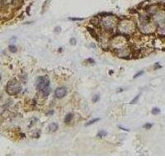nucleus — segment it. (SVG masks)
Here are the masks:
<instances>
[{
  "instance_id": "obj_1",
  "label": "nucleus",
  "mask_w": 165,
  "mask_h": 165,
  "mask_svg": "<svg viewBox=\"0 0 165 165\" xmlns=\"http://www.w3.org/2000/svg\"><path fill=\"white\" fill-rule=\"evenodd\" d=\"M22 87H21L20 82L18 80L12 79L10 80L8 84H7V93L9 95H17L20 93Z\"/></svg>"
},
{
  "instance_id": "obj_2",
  "label": "nucleus",
  "mask_w": 165,
  "mask_h": 165,
  "mask_svg": "<svg viewBox=\"0 0 165 165\" xmlns=\"http://www.w3.org/2000/svg\"><path fill=\"white\" fill-rule=\"evenodd\" d=\"M50 85V80L46 76H40L36 80V89L39 91H42Z\"/></svg>"
},
{
  "instance_id": "obj_3",
  "label": "nucleus",
  "mask_w": 165,
  "mask_h": 165,
  "mask_svg": "<svg viewBox=\"0 0 165 165\" xmlns=\"http://www.w3.org/2000/svg\"><path fill=\"white\" fill-rule=\"evenodd\" d=\"M66 94H67V89H65V87H59L58 89H56V92H55V96L59 99L65 97Z\"/></svg>"
},
{
  "instance_id": "obj_4",
  "label": "nucleus",
  "mask_w": 165,
  "mask_h": 165,
  "mask_svg": "<svg viewBox=\"0 0 165 165\" xmlns=\"http://www.w3.org/2000/svg\"><path fill=\"white\" fill-rule=\"evenodd\" d=\"M58 127H59L58 124L56 123V122H53V123H51L50 126H49V130H50L51 132H56V130H58Z\"/></svg>"
},
{
  "instance_id": "obj_5",
  "label": "nucleus",
  "mask_w": 165,
  "mask_h": 165,
  "mask_svg": "<svg viewBox=\"0 0 165 165\" xmlns=\"http://www.w3.org/2000/svg\"><path fill=\"white\" fill-rule=\"evenodd\" d=\"M72 119H73V113H68L67 115L65 116V124H69L70 123V121H72Z\"/></svg>"
},
{
  "instance_id": "obj_6",
  "label": "nucleus",
  "mask_w": 165,
  "mask_h": 165,
  "mask_svg": "<svg viewBox=\"0 0 165 165\" xmlns=\"http://www.w3.org/2000/svg\"><path fill=\"white\" fill-rule=\"evenodd\" d=\"M50 91H51V89L48 87V88H46V89H44V90H42V93H43V95H44V96L47 97V96H49V94H50Z\"/></svg>"
},
{
  "instance_id": "obj_7",
  "label": "nucleus",
  "mask_w": 165,
  "mask_h": 165,
  "mask_svg": "<svg viewBox=\"0 0 165 165\" xmlns=\"http://www.w3.org/2000/svg\"><path fill=\"white\" fill-rule=\"evenodd\" d=\"M106 135H107L106 131H105V130H100L99 132L97 133V136H98V137H100V138H103V137H104V136H106Z\"/></svg>"
},
{
  "instance_id": "obj_8",
  "label": "nucleus",
  "mask_w": 165,
  "mask_h": 165,
  "mask_svg": "<svg viewBox=\"0 0 165 165\" xmlns=\"http://www.w3.org/2000/svg\"><path fill=\"white\" fill-rule=\"evenodd\" d=\"M100 120V118H95V119H93V120H92V121H89L88 123L86 124L85 126H90V125H93V124H94L95 122H97V121H98Z\"/></svg>"
},
{
  "instance_id": "obj_9",
  "label": "nucleus",
  "mask_w": 165,
  "mask_h": 165,
  "mask_svg": "<svg viewBox=\"0 0 165 165\" xmlns=\"http://www.w3.org/2000/svg\"><path fill=\"white\" fill-rule=\"evenodd\" d=\"M152 114L153 115H158L160 113V109L159 108H157V107H154L153 109H152Z\"/></svg>"
},
{
  "instance_id": "obj_10",
  "label": "nucleus",
  "mask_w": 165,
  "mask_h": 165,
  "mask_svg": "<svg viewBox=\"0 0 165 165\" xmlns=\"http://www.w3.org/2000/svg\"><path fill=\"white\" fill-rule=\"evenodd\" d=\"M9 50L12 53H15V52H17V47L13 45H9Z\"/></svg>"
},
{
  "instance_id": "obj_11",
  "label": "nucleus",
  "mask_w": 165,
  "mask_h": 165,
  "mask_svg": "<svg viewBox=\"0 0 165 165\" xmlns=\"http://www.w3.org/2000/svg\"><path fill=\"white\" fill-rule=\"evenodd\" d=\"M99 99H100V97H99V95H94L93 97V103H97V102H98L99 101Z\"/></svg>"
},
{
  "instance_id": "obj_12",
  "label": "nucleus",
  "mask_w": 165,
  "mask_h": 165,
  "mask_svg": "<svg viewBox=\"0 0 165 165\" xmlns=\"http://www.w3.org/2000/svg\"><path fill=\"white\" fill-rule=\"evenodd\" d=\"M152 126H153V124L150 123H146L145 125H144V128H145V129H150Z\"/></svg>"
},
{
  "instance_id": "obj_13",
  "label": "nucleus",
  "mask_w": 165,
  "mask_h": 165,
  "mask_svg": "<svg viewBox=\"0 0 165 165\" xmlns=\"http://www.w3.org/2000/svg\"><path fill=\"white\" fill-rule=\"evenodd\" d=\"M69 20H71V21H82V20H83V18H69Z\"/></svg>"
},
{
  "instance_id": "obj_14",
  "label": "nucleus",
  "mask_w": 165,
  "mask_h": 165,
  "mask_svg": "<svg viewBox=\"0 0 165 165\" xmlns=\"http://www.w3.org/2000/svg\"><path fill=\"white\" fill-rule=\"evenodd\" d=\"M139 97H140V95H137V96H136V97H135V98H134L132 101H131V103H131V104H134V103H136V102L138 101Z\"/></svg>"
},
{
  "instance_id": "obj_15",
  "label": "nucleus",
  "mask_w": 165,
  "mask_h": 165,
  "mask_svg": "<svg viewBox=\"0 0 165 165\" xmlns=\"http://www.w3.org/2000/svg\"><path fill=\"white\" fill-rule=\"evenodd\" d=\"M144 74V71H140V72H139L138 74H136L135 76H134V79H136V78H137V77H139L140 75H141V74Z\"/></svg>"
},
{
  "instance_id": "obj_16",
  "label": "nucleus",
  "mask_w": 165,
  "mask_h": 165,
  "mask_svg": "<svg viewBox=\"0 0 165 165\" xmlns=\"http://www.w3.org/2000/svg\"><path fill=\"white\" fill-rule=\"evenodd\" d=\"M70 42H72V44L73 45H75V42H76V41H75V39H71L70 40Z\"/></svg>"
},
{
  "instance_id": "obj_17",
  "label": "nucleus",
  "mask_w": 165,
  "mask_h": 165,
  "mask_svg": "<svg viewBox=\"0 0 165 165\" xmlns=\"http://www.w3.org/2000/svg\"><path fill=\"white\" fill-rule=\"evenodd\" d=\"M0 80H1V75H0Z\"/></svg>"
}]
</instances>
